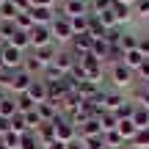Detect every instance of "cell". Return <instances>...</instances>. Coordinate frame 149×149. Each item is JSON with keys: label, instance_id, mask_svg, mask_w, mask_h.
<instances>
[{"label": "cell", "instance_id": "obj_49", "mask_svg": "<svg viewBox=\"0 0 149 149\" xmlns=\"http://www.w3.org/2000/svg\"><path fill=\"white\" fill-rule=\"evenodd\" d=\"M0 22H3V17H0Z\"/></svg>", "mask_w": 149, "mask_h": 149}, {"label": "cell", "instance_id": "obj_41", "mask_svg": "<svg viewBox=\"0 0 149 149\" xmlns=\"http://www.w3.org/2000/svg\"><path fill=\"white\" fill-rule=\"evenodd\" d=\"M138 105H141V108H146V111H149V91H146V88L141 91V97H138Z\"/></svg>", "mask_w": 149, "mask_h": 149}, {"label": "cell", "instance_id": "obj_45", "mask_svg": "<svg viewBox=\"0 0 149 149\" xmlns=\"http://www.w3.org/2000/svg\"><path fill=\"white\" fill-rule=\"evenodd\" d=\"M0 149H8V146H6V141H3V138H0Z\"/></svg>", "mask_w": 149, "mask_h": 149}, {"label": "cell", "instance_id": "obj_18", "mask_svg": "<svg viewBox=\"0 0 149 149\" xmlns=\"http://www.w3.org/2000/svg\"><path fill=\"white\" fill-rule=\"evenodd\" d=\"M130 119H133V124L138 130H149V111H146V108L135 105V111H133V116H130Z\"/></svg>", "mask_w": 149, "mask_h": 149}, {"label": "cell", "instance_id": "obj_2", "mask_svg": "<svg viewBox=\"0 0 149 149\" xmlns=\"http://www.w3.org/2000/svg\"><path fill=\"white\" fill-rule=\"evenodd\" d=\"M53 127H55V141H61V144H69V141L77 138V127H74V124L69 122V116H64V113L55 116Z\"/></svg>", "mask_w": 149, "mask_h": 149}, {"label": "cell", "instance_id": "obj_38", "mask_svg": "<svg viewBox=\"0 0 149 149\" xmlns=\"http://www.w3.org/2000/svg\"><path fill=\"white\" fill-rule=\"evenodd\" d=\"M138 50L149 58V39H146V36H141V39H138Z\"/></svg>", "mask_w": 149, "mask_h": 149}, {"label": "cell", "instance_id": "obj_39", "mask_svg": "<svg viewBox=\"0 0 149 149\" xmlns=\"http://www.w3.org/2000/svg\"><path fill=\"white\" fill-rule=\"evenodd\" d=\"M53 3L55 0H31V8L33 6H39V8H53Z\"/></svg>", "mask_w": 149, "mask_h": 149}, {"label": "cell", "instance_id": "obj_4", "mask_svg": "<svg viewBox=\"0 0 149 149\" xmlns=\"http://www.w3.org/2000/svg\"><path fill=\"white\" fill-rule=\"evenodd\" d=\"M111 83H113L116 91H122V88H127V86L135 83V72L127 69L124 64H113L111 66Z\"/></svg>", "mask_w": 149, "mask_h": 149}, {"label": "cell", "instance_id": "obj_3", "mask_svg": "<svg viewBox=\"0 0 149 149\" xmlns=\"http://www.w3.org/2000/svg\"><path fill=\"white\" fill-rule=\"evenodd\" d=\"M0 61H3L6 72H17V69H22V64H25V53L17 50V47H11V44H6V47L0 50Z\"/></svg>", "mask_w": 149, "mask_h": 149}, {"label": "cell", "instance_id": "obj_44", "mask_svg": "<svg viewBox=\"0 0 149 149\" xmlns=\"http://www.w3.org/2000/svg\"><path fill=\"white\" fill-rule=\"evenodd\" d=\"M116 3H124V6H135V0H116Z\"/></svg>", "mask_w": 149, "mask_h": 149}, {"label": "cell", "instance_id": "obj_17", "mask_svg": "<svg viewBox=\"0 0 149 149\" xmlns=\"http://www.w3.org/2000/svg\"><path fill=\"white\" fill-rule=\"evenodd\" d=\"M14 116H17V100L8 94L0 100V119H14Z\"/></svg>", "mask_w": 149, "mask_h": 149}, {"label": "cell", "instance_id": "obj_27", "mask_svg": "<svg viewBox=\"0 0 149 149\" xmlns=\"http://www.w3.org/2000/svg\"><path fill=\"white\" fill-rule=\"evenodd\" d=\"M22 69H25L28 74H31V77H36L39 72H44V66L36 61V55H25V64H22Z\"/></svg>", "mask_w": 149, "mask_h": 149}, {"label": "cell", "instance_id": "obj_24", "mask_svg": "<svg viewBox=\"0 0 149 149\" xmlns=\"http://www.w3.org/2000/svg\"><path fill=\"white\" fill-rule=\"evenodd\" d=\"M69 22H72V31H74V36H80V33H88V14L69 17Z\"/></svg>", "mask_w": 149, "mask_h": 149}, {"label": "cell", "instance_id": "obj_14", "mask_svg": "<svg viewBox=\"0 0 149 149\" xmlns=\"http://www.w3.org/2000/svg\"><path fill=\"white\" fill-rule=\"evenodd\" d=\"M146 61V55L141 53V50H130V53H124V58H122V64L127 66V69H133V72H138L141 69V64Z\"/></svg>", "mask_w": 149, "mask_h": 149}, {"label": "cell", "instance_id": "obj_8", "mask_svg": "<svg viewBox=\"0 0 149 149\" xmlns=\"http://www.w3.org/2000/svg\"><path fill=\"white\" fill-rule=\"evenodd\" d=\"M25 94L31 97L36 105H39V102H47V83H44L42 77H33V83L28 86V91H25Z\"/></svg>", "mask_w": 149, "mask_h": 149}, {"label": "cell", "instance_id": "obj_33", "mask_svg": "<svg viewBox=\"0 0 149 149\" xmlns=\"http://www.w3.org/2000/svg\"><path fill=\"white\" fill-rule=\"evenodd\" d=\"M133 146H138V149H149V130H138L135 133V138L130 141Z\"/></svg>", "mask_w": 149, "mask_h": 149}, {"label": "cell", "instance_id": "obj_48", "mask_svg": "<svg viewBox=\"0 0 149 149\" xmlns=\"http://www.w3.org/2000/svg\"><path fill=\"white\" fill-rule=\"evenodd\" d=\"M3 3H6V0H0V6H3Z\"/></svg>", "mask_w": 149, "mask_h": 149}, {"label": "cell", "instance_id": "obj_28", "mask_svg": "<svg viewBox=\"0 0 149 149\" xmlns=\"http://www.w3.org/2000/svg\"><path fill=\"white\" fill-rule=\"evenodd\" d=\"M102 138H105V146H108V149H122V146H124V138L116 133V130H111V133H102Z\"/></svg>", "mask_w": 149, "mask_h": 149}, {"label": "cell", "instance_id": "obj_5", "mask_svg": "<svg viewBox=\"0 0 149 149\" xmlns=\"http://www.w3.org/2000/svg\"><path fill=\"white\" fill-rule=\"evenodd\" d=\"M31 83H33V77H31V74H28L25 69H17V72H11V77H8V94H11V97H19V94H25Z\"/></svg>", "mask_w": 149, "mask_h": 149}, {"label": "cell", "instance_id": "obj_37", "mask_svg": "<svg viewBox=\"0 0 149 149\" xmlns=\"http://www.w3.org/2000/svg\"><path fill=\"white\" fill-rule=\"evenodd\" d=\"M135 74H138V80H144V83H146V80H149V58L144 61V64H141V69H138V72H135Z\"/></svg>", "mask_w": 149, "mask_h": 149}, {"label": "cell", "instance_id": "obj_47", "mask_svg": "<svg viewBox=\"0 0 149 149\" xmlns=\"http://www.w3.org/2000/svg\"><path fill=\"white\" fill-rule=\"evenodd\" d=\"M0 72H6V69H3V61H0Z\"/></svg>", "mask_w": 149, "mask_h": 149}, {"label": "cell", "instance_id": "obj_31", "mask_svg": "<svg viewBox=\"0 0 149 149\" xmlns=\"http://www.w3.org/2000/svg\"><path fill=\"white\" fill-rule=\"evenodd\" d=\"M97 17H100V22H102L105 31H108V28H119V25H116V17H113V8H105L102 14H97Z\"/></svg>", "mask_w": 149, "mask_h": 149}, {"label": "cell", "instance_id": "obj_19", "mask_svg": "<svg viewBox=\"0 0 149 149\" xmlns=\"http://www.w3.org/2000/svg\"><path fill=\"white\" fill-rule=\"evenodd\" d=\"M91 55H94L97 61H108V55H111V44H108L105 39H94V47H91Z\"/></svg>", "mask_w": 149, "mask_h": 149}, {"label": "cell", "instance_id": "obj_36", "mask_svg": "<svg viewBox=\"0 0 149 149\" xmlns=\"http://www.w3.org/2000/svg\"><path fill=\"white\" fill-rule=\"evenodd\" d=\"M133 14H138V17H149V0H135Z\"/></svg>", "mask_w": 149, "mask_h": 149}, {"label": "cell", "instance_id": "obj_16", "mask_svg": "<svg viewBox=\"0 0 149 149\" xmlns=\"http://www.w3.org/2000/svg\"><path fill=\"white\" fill-rule=\"evenodd\" d=\"M111 8H113V17H116V25H124V22L133 17V6H124V3H116V0H113Z\"/></svg>", "mask_w": 149, "mask_h": 149}, {"label": "cell", "instance_id": "obj_7", "mask_svg": "<svg viewBox=\"0 0 149 149\" xmlns=\"http://www.w3.org/2000/svg\"><path fill=\"white\" fill-rule=\"evenodd\" d=\"M61 14L64 17H80V14H88V0H64L61 6Z\"/></svg>", "mask_w": 149, "mask_h": 149}, {"label": "cell", "instance_id": "obj_12", "mask_svg": "<svg viewBox=\"0 0 149 149\" xmlns=\"http://www.w3.org/2000/svg\"><path fill=\"white\" fill-rule=\"evenodd\" d=\"M33 55H36V61L47 69L50 64L55 61V55H58V47L55 44H47V47H39V50H33Z\"/></svg>", "mask_w": 149, "mask_h": 149}, {"label": "cell", "instance_id": "obj_6", "mask_svg": "<svg viewBox=\"0 0 149 149\" xmlns=\"http://www.w3.org/2000/svg\"><path fill=\"white\" fill-rule=\"evenodd\" d=\"M28 36H31V47H33V50L47 47V44H55V42H53V31H50V25H33Z\"/></svg>", "mask_w": 149, "mask_h": 149}, {"label": "cell", "instance_id": "obj_9", "mask_svg": "<svg viewBox=\"0 0 149 149\" xmlns=\"http://www.w3.org/2000/svg\"><path fill=\"white\" fill-rule=\"evenodd\" d=\"M124 97H122V91H108V94H102V111H108V113H116L119 108L124 105Z\"/></svg>", "mask_w": 149, "mask_h": 149}, {"label": "cell", "instance_id": "obj_32", "mask_svg": "<svg viewBox=\"0 0 149 149\" xmlns=\"http://www.w3.org/2000/svg\"><path fill=\"white\" fill-rule=\"evenodd\" d=\"M80 141H83V146H86V149H108L102 135H91V138H80Z\"/></svg>", "mask_w": 149, "mask_h": 149}, {"label": "cell", "instance_id": "obj_26", "mask_svg": "<svg viewBox=\"0 0 149 149\" xmlns=\"http://www.w3.org/2000/svg\"><path fill=\"white\" fill-rule=\"evenodd\" d=\"M14 25H17V31L31 33V28H33V17L28 14V11H19V14H17V19H14Z\"/></svg>", "mask_w": 149, "mask_h": 149}, {"label": "cell", "instance_id": "obj_42", "mask_svg": "<svg viewBox=\"0 0 149 149\" xmlns=\"http://www.w3.org/2000/svg\"><path fill=\"white\" fill-rule=\"evenodd\" d=\"M42 149H66V144H61V141H50V144H44Z\"/></svg>", "mask_w": 149, "mask_h": 149}, {"label": "cell", "instance_id": "obj_11", "mask_svg": "<svg viewBox=\"0 0 149 149\" xmlns=\"http://www.w3.org/2000/svg\"><path fill=\"white\" fill-rule=\"evenodd\" d=\"M28 14L33 17V25H53V19H55L53 8H39V6H33Z\"/></svg>", "mask_w": 149, "mask_h": 149}, {"label": "cell", "instance_id": "obj_30", "mask_svg": "<svg viewBox=\"0 0 149 149\" xmlns=\"http://www.w3.org/2000/svg\"><path fill=\"white\" fill-rule=\"evenodd\" d=\"M17 14H19V11H17V6L11 3V0H6V3L0 6V17H3V19H11V22H14Z\"/></svg>", "mask_w": 149, "mask_h": 149}, {"label": "cell", "instance_id": "obj_29", "mask_svg": "<svg viewBox=\"0 0 149 149\" xmlns=\"http://www.w3.org/2000/svg\"><path fill=\"white\" fill-rule=\"evenodd\" d=\"M11 122V133L14 135H25L28 133V124H25V116H22V113H17L14 119H8Z\"/></svg>", "mask_w": 149, "mask_h": 149}, {"label": "cell", "instance_id": "obj_13", "mask_svg": "<svg viewBox=\"0 0 149 149\" xmlns=\"http://www.w3.org/2000/svg\"><path fill=\"white\" fill-rule=\"evenodd\" d=\"M36 113H39V119H42V124H50V122H55V116H58V105H53V102H39Z\"/></svg>", "mask_w": 149, "mask_h": 149}, {"label": "cell", "instance_id": "obj_10", "mask_svg": "<svg viewBox=\"0 0 149 149\" xmlns=\"http://www.w3.org/2000/svg\"><path fill=\"white\" fill-rule=\"evenodd\" d=\"M53 66H55V69H58V72L69 74V72H72V66H74V55L69 53V50H58V55H55Z\"/></svg>", "mask_w": 149, "mask_h": 149}, {"label": "cell", "instance_id": "obj_40", "mask_svg": "<svg viewBox=\"0 0 149 149\" xmlns=\"http://www.w3.org/2000/svg\"><path fill=\"white\" fill-rule=\"evenodd\" d=\"M17 6V11H31V0H11Z\"/></svg>", "mask_w": 149, "mask_h": 149}, {"label": "cell", "instance_id": "obj_21", "mask_svg": "<svg viewBox=\"0 0 149 149\" xmlns=\"http://www.w3.org/2000/svg\"><path fill=\"white\" fill-rule=\"evenodd\" d=\"M6 44H11V47H17V50H22V53H25V50L31 47V36H28L25 31H17V33H14V36H11Z\"/></svg>", "mask_w": 149, "mask_h": 149}, {"label": "cell", "instance_id": "obj_35", "mask_svg": "<svg viewBox=\"0 0 149 149\" xmlns=\"http://www.w3.org/2000/svg\"><path fill=\"white\" fill-rule=\"evenodd\" d=\"M14 33H17V25H14L11 19H3V22H0V36H3L6 42H8V39L14 36Z\"/></svg>", "mask_w": 149, "mask_h": 149}, {"label": "cell", "instance_id": "obj_34", "mask_svg": "<svg viewBox=\"0 0 149 149\" xmlns=\"http://www.w3.org/2000/svg\"><path fill=\"white\" fill-rule=\"evenodd\" d=\"M22 116H25V124H28V130H33V133H36V130L42 127V119H39V113H36V111H31V113H22Z\"/></svg>", "mask_w": 149, "mask_h": 149}, {"label": "cell", "instance_id": "obj_23", "mask_svg": "<svg viewBox=\"0 0 149 149\" xmlns=\"http://www.w3.org/2000/svg\"><path fill=\"white\" fill-rule=\"evenodd\" d=\"M116 124H119L116 113H108V111L100 113V127H102V133H111V130H116Z\"/></svg>", "mask_w": 149, "mask_h": 149}, {"label": "cell", "instance_id": "obj_46", "mask_svg": "<svg viewBox=\"0 0 149 149\" xmlns=\"http://www.w3.org/2000/svg\"><path fill=\"white\" fill-rule=\"evenodd\" d=\"M144 88H146V91H149V80H146V83H144Z\"/></svg>", "mask_w": 149, "mask_h": 149}, {"label": "cell", "instance_id": "obj_43", "mask_svg": "<svg viewBox=\"0 0 149 149\" xmlns=\"http://www.w3.org/2000/svg\"><path fill=\"white\" fill-rule=\"evenodd\" d=\"M66 149H86V146H83V141H80V138H74V141L66 144Z\"/></svg>", "mask_w": 149, "mask_h": 149}, {"label": "cell", "instance_id": "obj_20", "mask_svg": "<svg viewBox=\"0 0 149 149\" xmlns=\"http://www.w3.org/2000/svg\"><path fill=\"white\" fill-rule=\"evenodd\" d=\"M17 149H42V141L36 138V133H33V130H28L25 135H19V144H17Z\"/></svg>", "mask_w": 149, "mask_h": 149}, {"label": "cell", "instance_id": "obj_15", "mask_svg": "<svg viewBox=\"0 0 149 149\" xmlns=\"http://www.w3.org/2000/svg\"><path fill=\"white\" fill-rule=\"evenodd\" d=\"M91 135H102L100 119H88L86 124H80V127H77V138H91Z\"/></svg>", "mask_w": 149, "mask_h": 149}, {"label": "cell", "instance_id": "obj_1", "mask_svg": "<svg viewBox=\"0 0 149 149\" xmlns=\"http://www.w3.org/2000/svg\"><path fill=\"white\" fill-rule=\"evenodd\" d=\"M50 31H53V42H72L74 39L69 17H64L61 11H55V19H53V25H50Z\"/></svg>", "mask_w": 149, "mask_h": 149}, {"label": "cell", "instance_id": "obj_25", "mask_svg": "<svg viewBox=\"0 0 149 149\" xmlns=\"http://www.w3.org/2000/svg\"><path fill=\"white\" fill-rule=\"evenodd\" d=\"M14 100H17V113H31V111H36V102H33L28 94H19V97H14Z\"/></svg>", "mask_w": 149, "mask_h": 149}, {"label": "cell", "instance_id": "obj_22", "mask_svg": "<svg viewBox=\"0 0 149 149\" xmlns=\"http://www.w3.org/2000/svg\"><path fill=\"white\" fill-rule=\"evenodd\" d=\"M138 39H141V36H135V33H124V31H122V39H119V50H122V53L138 50Z\"/></svg>", "mask_w": 149, "mask_h": 149}]
</instances>
